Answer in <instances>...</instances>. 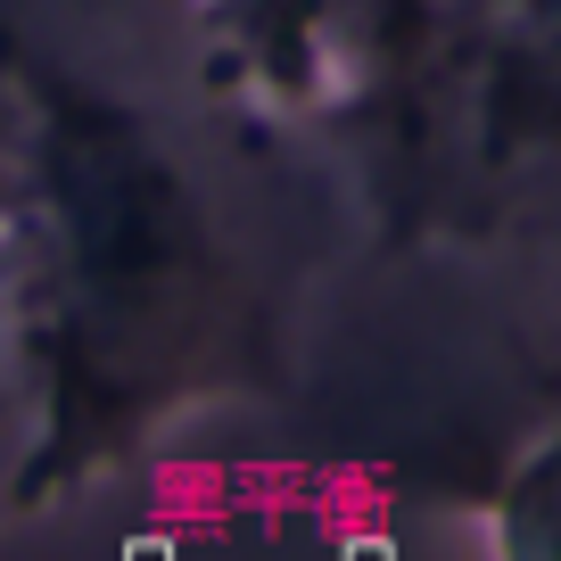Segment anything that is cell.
I'll return each mask as SVG.
<instances>
[{
	"label": "cell",
	"instance_id": "4",
	"mask_svg": "<svg viewBox=\"0 0 561 561\" xmlns=\"http://www.w3.org/2000/svg\"><path fill=\"white\" fill-rule=\"evenodd\" d=\"M198 58L273 124L314 133L331 124L347 83V18L339 0H182Z\"/></svg>",
	"mask_w": 561,
	"mask_h": 561
},
{
	"label": "cell",
	"instance_id": "3",
	"mask_svg": "<svg viewBox=\"0 0 561 561\" xmlns=\"http://www.w3.org/2000/svg\"><path fill=\"white\" fill-rule=\"evenodd\" d=\"M339 18H347V83L322 140L347 165V191H364L413 140L421 107L438 100L479 0H339Z\"/></svg>",
	"mask_w": 561,
	"mask_h": 561
},
{
	"label": "cell",
	"instance_id": "5",
	"mask_svg": "<svg viewBox=\"0 0 561 561\" xmlns=\"http://www.w3.org/2000/svg\"><path fill=\"white\" fill-rule=\"evenodd\" d=\"M34 471V140L25 83L0 42V520L25 512Z\"/></svg>",
	"mask_w": 561,
	"mask_h": 561
},
{
	"label": "cell",
	"instance_id": "1",
	"mask_svg": "<svg viewBox=\"0 0 561 561\" xmlns=\"http://www.w3.org/2000/svg\"><path fill=\"white\" fill-rule=\"evenodd\" d=\"M34 140V471L50 512L133 471L182 421L280 388L289 289L248 256L165 107L0 18Z\"/></svg>",
	"mask_w": 561,
	"mask_h": 561
},
{
	"label": "cell",
	"instance_id": "2",
	"mask_svg": "<svg viewBox=\"0 0 561 561\" xmlns=\"http://www.w3.org/2000/svg\"><path fill=\"white\" fill-rule=\"evenodd\" d=\"M355 207L380 256L561 231V0H479L438 100Z\"/></svg>",
	"mask_w": 561,
	"mask_h": 561
},
{
	"label": "cell",
	"instance_id": "6",
	"mask_svg": "<svg viewBox=\"0 0 561 561\" xmlns=\"http://www.w3.org/2000/svg\"><path fill=\"white\" fill-rule=\"evenodd\" d=\"M488 537L512 561H561V404L537 438L504 462L488 495Z\"/></svg>",
	"mask_w": 561,
	"mask_h": 561
}]
</instances>
